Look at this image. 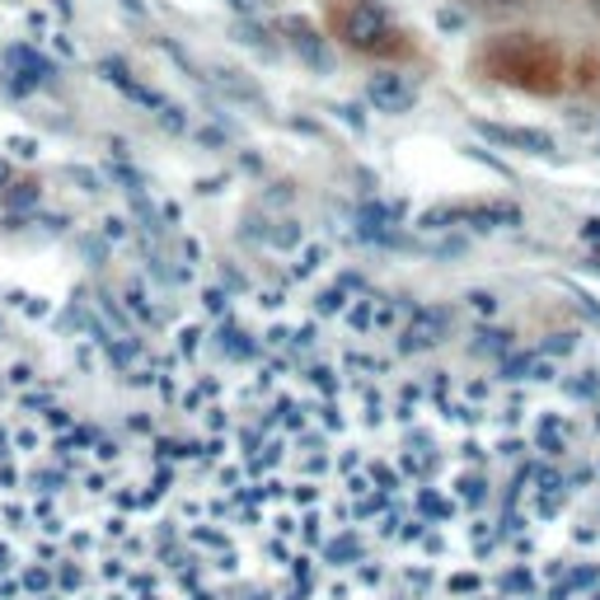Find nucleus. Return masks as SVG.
Segmentation results:
<instances>
[{"label":"nucleus","mask_w":600,"mask_h":600,"mask_svg":"<svg viewBox=\"0 0 600 600\" xmlns=\"http://www.w3.org/2000/svg\"><path fill=\"white\" fill-rule=\"evenodd\" d=\"M474 70L492 85L521 95H558L568 85V57L549 33L531 29H511V33H488L474 47Z\"/></svg>","instance_id":"f257e3e1"},{"label":"nucleus","mask_w":600,"mask_h":600,"mask_svg":"<svg viewBox=\"0 0 600 600\" xmlns=\"http://www.w3.org/2000/svg\"><path fill=\"white\" fill-rule=\"evenodd\" d=\"M324 33L352 57L366 62H409L418 57L413 33L380 0H324Z\"/></svg>","instance_id":"f03ea898"},{"label":"nucleus","mask_w":600,"mask_h":600,"mask_svg":"<svg viewBox=\"0 0 600 600\" xmlns=\"http://www.w3.org/2000/svg\"><path fill=\"white\" fill-rule=\"evenodd\" d=\"M465 5H474V10H511V5H521V0H465Z\"/></svg>","instance_id":"7ed1b4c3"}]
</instances>
